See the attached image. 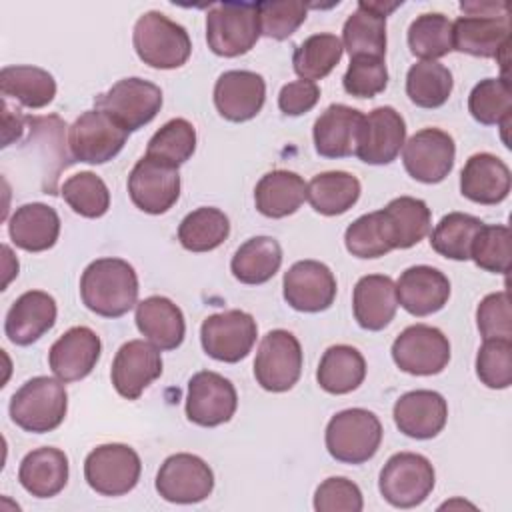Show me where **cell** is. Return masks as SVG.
I'll return each mask as SVG.
<instances>
[{
	"label": "cell",
	"mask_w": 512,
	"mask_h": 512,
	"mask_svg": "<svg viewBox=\"0 0 512 512\" xmlns=\"http://www.w3.org/2000/svg\"><path fill=\"white\" fill-rule=\"evenodd\" d=\"M80 296L90 312L120 318L138 304L136 270L122 258H98L82 272Z\"/></svg>",
	"instance_id": "1"
},
{
	"label": "cell",
	"mask_w": 512,
	"mask_h": 512,
	"mask_svg": "<svg viewBox=\"0 0 512 512\" xmlns=\"http://www.w3.org/2000/svg\"><path fill=\"white\" fill-rule=\"evenodd\" d=\"M68 410V392L64 382L50 376L26 380L10 398V418L16 426L32 434L56 430Z\"/></svg>",
	"instance_id": "2"
},
{
	"label": "cell",
	"mask_w": 512,
	"mask_h": 512,
	"mask_svg": "<svg viewBox=\"0 0 512 512\" xmlns=\"http://www.w3.org/2000/svg\"><path fill=\"white\" fill-rule=\"evenodd\" d=\"M132 44L138 58L150 68L158 70L184 66L192 52V42L186 28L156 10L144 12L136 20Z\"/></svg>",
	"instance_id": "3"
},
{
	"label": "cell",
	"mask_w": 512,
	"mask_h": 512,
	"mask_svg": "<svg viewBox=\"0 0 512 512\" xmlns=\"http://www.w3.org/2000/svg\"><path fill=\"white\" fill-rule=\"evenodd\" d=\"M324 440L334 460L342 464H364L380 448L382 424L366 408H348L330 418Z\"/></svg>",
	"instance_id": "4"
},
{
	"label": "cell",
	"mask_w": 512,
	"mask_h": 512,
	"mask_svg": "<svg viewBox=\"0 0 512 512\" xmlns=\"http://www.w3.org/2000/svg\"><path fill=\"white\" fill-rule=\"evenodd\" d=\"M260 38L256 2H218L206 14L208 48L224 58H236L254 48Z\"/></svg>",
	"instance_id": "5"
},
{
	"label": "cell",
	"mask_w": 512,
	"mask_h": 512,
	"mask_svg": "<svg viewBox=\"0 0 512 512\" xmlns=\"http://www.w3.org/2000/svg\"><path fill=\"white\" fill-rule=\"evenodd\" d=\"M434 466L416 452H398L390 456L380 470L378 490L394 508L420 506L434 488Z\"/></svg>",
	"instance_id": "6"
},
{
	"label": "cell",
	"mask_w": 512,
	"mask_h": 512,
	"mask_svg": "<svg viewBox=\"0 0 512 512\" xmlns=\"http://www.w3.org/2000/svg\"><path fill=\"white\" fill-rule=\"evenodd\" d=\"M96 108L106 112L124 130L136 132L156 118L162 108V90L142 78H122L96 96Z\"/></svg>",
	"instance_id": "7"
},
{
	"label": "cell",
	"mask_w": 512,
	"mask_h": 512,
	"mask_svg": "<svg viewBox=\"0 0 512 512\" xmlns=\"http://www.w3.org/2000/svg\"><path fill=\"white\" fill-rule=\"evenodd\" d=\"M128 134L106 112L86 110L68 128V150L74 162L106 164L120 154Z\"/></svg>",
	"instance_id": "8"
},
{
	"label": "cell",
	"mask_w": 512,
	"mask_h": 512,
	"mask_svg": "<svg viewBox=\"0 0 512 512\" xmlns=\"http://www.w3.org/2000/svg\"><path fill=\"white\" fill-rule=\"evenodd\" d=\"M140 472V456L128 444L112 442L96 446L84 460V478L102 496L128 494L138 484Z\"/></svg>",
	"instance_id": "9"
},
{
	"label": "cell",
	"mask_w": 512,
	"mask_h": 512,
	"mask_svg": "<svg viewBox=\"0 0 512 512\" xmlns=\"http://www.w3.org/2000/svg\"><path fill=\"white\" fill-rule=\"evenodd\" d=\"M302 374V346L298 338L282 328L270 330L254 358V378L268 392L290 390Z\"/></svg>",
	"instance_id": "10"
},
{
	"label": "cell",
	"mask_w": 512,
	"mask_h": 512,
	"mask_svg": "<svg viewBox=\"0 0 512 512\" xmlns=\"http://www.w3.org/2000/svg\"><path fill=\"white\" fill-rule=\"evenodd\" d=\"M258 336L256 320L244 310H224L210 314L200 326V342L204 352L226 364L244 360Z\"/></svg>",
	"instance_id": "11"
},
{
	"label": "cell",
	"mask_w": 512,
	"mask_h": 512,
	"mask_svg": "<svg viewBox=\"0 0 512 512\" xmlns=\"http://www.w3.org/2000/svg\"><path fill=\"white\" fill-rule=\"evenodd\" d=\"M392 360L412 376L440 374L450 362V342L434 326L412 324L392 342Z\"/></svg>",
	"instance_id": "12"
},
{
	"label": "cell",
	"mask_w": 512,
	"mask_h": 512,
	"mask_svg": "<svg viewBox=\"0 0 512 512\" xmlns=\"http://www.w3.org/2000/svg\"><path fill=\"white\" fill-rule=\"evenodd\" d=\"M214 490L212 468L196 454L168 456L156 474V492L174 504H196Z\"/></svg>",
	"instance_id": "13"
},
{
	"label": "cell",
	"mask_w": 512,
	"mask_h": 512,
	"mask_svg": "<svg viewBox=\"0 0 512 512\" xmlns=\"http://www.w3.org/2000/svg\"><path fill=\"white\" fill-rule=\"evenodd\" d=\"M128 194L142 212L164 214L180 198V172L176 166L144 154L128 176Z\"/></svg>",
	"instance_id": "14"
},
{
	"label": "cell",
	"mask_w": 512,
	"mask_h": 512,
	"mask_svg": "<svg viewBox=\"0 0 512 512\" xmlns=\"http://www.w3.org/2000/svg\"><path fill=\"white\" fill-rule=\"evenodd\" d=\"M454 138L440 128H422L404 142L402 162L406 172L424 184L442 182L454 168Z\"/></svg>",
	"instance_id": "15"
},
{
	"label": "cell",
	"mask_w": 512,
	"mask_h": 512,
	"mask_svg": "<svg viewBox=\"0 0 512 512\" xmlns=\"http://www.w3.org/2000/svg\"><path fill=\"white\" fill-rule=\"evenodd\" d=\"M510 12L508 14H472L452 22V48L476 58H496L508 62Z\"/></svg>",
	"instance_id": "16"
},
{
	"label": "cell",
	"mask_w": 512,
	"mask_h": 512,
	"mask_svg": "<svg viewBox=\"0 0 512 512\" xmlns=\"http://www.w3.org/2000/svg\"><path fill=\"white\" fill-rule=\"evenodd\" d=\"M238 406L234 384L218 372H196L188 382L186 416L190 422L214 428L228 422Z\"/></svg>",
	"instance_id": "17"
},
{
	"label": "cell",
	"mask_w": 512,
	"mask_h": 512,
	"mask_svg": "<svg viewBox=\"0 0 512 512\" xmlns=\"http://www.w3.org/2000/svg\"><path fill=\"white\" fill-rule=\"evenodd\" d=\"M336 278L332 270L318 260L294 262L282 280L284 300L298 312H322L328 310L336 298Z\"/></svg>",
	"instance_id": "18"
},
{
	"label": "cell",
	"mask_w": 512,
	"mask_h": 512,
	"mask_svg": "<svg viewBox=\"0 0 512 512\" xmlns=\"http://www.w3.org/2000/svg\"><path fill=\"white\" fill-rule=\"evenodd\" d=\"M160 374V350L148 340H128L118 348L112 360L110 380L122 398L136 400Z\"/></svg>",
	"instance_id": "19"
},
{
	"label": "cell",
	"mask_w": 512,
	"mask_h": 512,
	"mask_svg": "<svg viewBox=\"0 0 512 512\" xmlns=\"http://www.w3.org/2000/svg\"><path fill=\"white\" fill-rule=\"evenodd\" d=\"M406 142V122L392 106H378L362 120L356 156L372 166L396 160Z\"/></svg>",
	"instance_id": "20"
},
{
	"label": "cell",
	"mask_w": 512,
	"mask_h": 512,
	"mask_svg": "<svg viewBox=\"0 0 512 512\" xmlns=\"http://www.w3.org/2000/svg\"><path fill=\"white\" fill-rule=\"evenodd\" d=\"M266 82L250 70H228L214 84V106L230 122L252 120L264 106Z\"/></svg>",
	"instance_id": "21"
},
{
	"label": "cell",
	"mask_w": 512,
	"mask_h": 512,
	"mask_svg": "<svg viewBox=\"0 0 512 512\" xmlns=\"http://www.w3.org/2000/svg\"><path fill=\"white\" fill-rule=\"evenodd\" d=\"M100 352V336L88 326H74L50 346L48 364L58 380L76 382L94 370Z\"/></svg>",
	"instance_id": "22"
},
{
	"label": "cell",
	"mask_w": 512,
	"mask_h": 512,
	"mask_svg": "<svg viewBox=\"0 0 512 512\" xmlns=\"http://www.w3.org/2000/svg\"><path fill=\"white\" fill-rule=\"evenodd\" d=\"M396 428L416 440H430L438 436L448 420V404L442 394L434 390H412L394 402Z\"/></svg>",
	"instance_id": "23"
},
{
	"label": "cell",
	"mask_w": 512,
	"mask_h": 512,
	"mask_svg": "<svg viewBox=\"0 0 512 512\" xmlns=\"http://www.w3.org/2000/svg\"><path fill=\"white\" fill-rule=\"evenodd\" d=\"M398 304L412 316H430L442 310L450 298V280L434 266L406 268L396 282Z\"/></svg>",
	"instance_id": "24"
},
{
	"label": "cell",
	"mask_w": 512,
	"mask_h": 512,
	"mask_svg": "<svg viewBox=\"0 0 512 512\" xmlns=\"http://www.w3.org/2000/svg\"><path fill=\"white\" fill-rule=\"evenodd\" d=\"M56 300L44 290H28L20 294L4 320V332L16 346H30L40 340L56 322Z\"/></svg>",
	"instance_id": "25"
},
{
	"label": "cell",
	"mask_w": 512,
	"mask_h": 512,
	"mask_svg": "<svg viewBox=\"0 0 512 512\" xmlns=\"http://www.w3.org/2000/svg\"><path fill=\"white\" fill-rule=\"evenodd\" d=\"M510 186V168L490 152L472 154L460 172V192L476 204H500L510 194Z\"/></svg>",
	"instance_id": "26"
},
{
	"label": "cell",
	"mask_w": 512,
	"mask_h": 512,
	"mask_svg": "<svg viewBox=\"0 0 512 512\" xmlns=\"http://www.w3.org/2000/svg\"><path fill=\"white\" fill-rule=\"evenodd\" d=\"M364 114L346 104H330L314 122V148L324 158H346L356 152Z\"/></svg>",
	"instance_id": "27"
},
{
	"label": "cell",
	"mask_w": 512,
	"mask_h": 512,
	"mask_svg": "<svg viewBox=\"0 0 512 512\" xmlns=\"http://www.w3.org/2000/svg\"><path fill=\"white\" fill-rule=\"evenodd\" d=\"M398 296L396 282L384 274L362 276L352 292V310L360 328L384 330L396 314Z\"/></svg>",
	"instance_id": "28"
},
{
	"label": "cell",
	"mask_w": 512,
	"mask_h": 512,
	"mask_svg": "<svg viewBox=\"0 0 512 512\" xmlns=\"http://www.w3.org/2000/svg\"><path fill=\"white\" fill-rule=\"evenodd\" d=\"M136 326L158 350H174L182 344L186 322L182 310L166 296H148L136 304Z\"/></svg>",
	"instance_id": "29"
},
{
	"label": "cell",
	"mask_w": 512,
	"mask_h": 512,
	"mask_svg": "<svg viewBox=\"0 0 512 512\" xmlns=\"http://www.w3.org/2000/svg\"><path fill=\"white\" fill-rule=\"evenodd\" d=\"M10 240L26 252H44L60 236L58 212L42 202L22 204L8 220Z\"/></svg>",
	"instance_id": "30"
},
{
	"label": "cell",
	"mask_w": 512,
	"mask_h": 512,
	"mask_svg": "<svg viewBox=\"0 0 512 512\" xmlns=\"http://www.w3.org/2000/svg\"><path fill=\"white\" fill-rule=\"evenodd\" d=\"M22 488L36 498H52L68 482V456L54 446H42L28 452L18 468Z\"/></svg>",
	"instance_id": "31"
},
{
	"label": "cell",
	"mask_w": 512,
	"mask_h": 512,
	"mask_svg": "<svg viewBox=\"0 0 512 512\" xmlns=\"http://www.w3.org/2000/svg\"><path fill=\"white\" fill-rule=\"evenodd\" d=\"M306 182L290 170H272L264 174L254 188L256 210L268 218L294 214L306 200Z\"/></svg>",
	"instance_id": "32"
},
{
	"label": "cell",
	"mask_w": 512,
	"mask_h": 512,
	"mask_svg": "<svg viewBox=\"0 0 512 512\" xmlns=\"http://www.w3.org/2000/svg\"><path fill=\"white\" fill-rule=\"evenodd\" d=\"M366 378V360L358 348L348 344L330 346L318 364L316 380L328 394H348Z\"/></svg>",
	"instance_id": "33"
},
{
	"label": "cell",
	"mask_w": 512,
	"mask_h": 512,
	"mask_svg": "<svg viewBox=\"0 0 512 512\" xmlns=\"http://www.w3.org/2000/svg\"><path fill=\"white\" fill-rule=\"evenodd\" d=\"M342 46L356 56H386V16L370 8L368 2L360 0L356 10L346 18L342 28Z\"/></svg>",
	"instance_id": "34"
},
{
	"label": "cell",
	"mask_w": 512,
	"mask_h": 512,
	"mask_svg": "<svg viewBox=\"0 0 512 512\" xmlns=\"http://www.w3.org/2000/svg\"><path fill=\"white\" fill-rule=\"evenodd\" d=\"M0 90L4 98H14L26 108H44L56 96L54 76L38 66L16 64L0 70Z\"/></svg>",
	"instance_id": "35"
},
{
	"label": "cell",
	"mask_w": 512,
	"mask_h": 512,
	"mask_svg": "<svg viewBox=\"0 0 512 512\" xmlns=\"http://www.w3.org/2000/svg\"><path fill=\"white\" fill-rule=\"evenodd\" d=\"M282 264V248L272 236L248 238L234 252L230 270L234 278L242 284H264L268 282Z\"/></svg>",
	"instance_id": "36"
},
{
	"label": "cell",
	"mask_w": 512,
	"mask_h": 512,
	"mask_svg": "<svg viewBox=\"0 0 512 512\" xmlns=\"http://www.w3.org/2000/svg\"><path fill=\"white\" fill-rule=\"evenodd\" d=\"M360 198V180L344 170L316 174L306 186V200L324 216L348 212Z\"/></svg>",
	"instance_id": "37"
},
{
	"label": "cell",
	"mask_w": 512,
	"mask_h": 512,
	"mask_svg": "<svg viewBox=\"0 0 512 512\" xmlns=\"http://www.w3.org/2000/svg\"><path fill=\"white\" fill-rule=\"evenodd\" d=\"M230 234L228 216L214 206H200L186 214L178 226V240L190 252H210Z\"/></svg>",
	"instance_id": "38"
},
{
	"label": "cell",
	"mask_w": 512,
	"mask_h": 512,
	"mask_svg": "<svg viewBox=\"0 0 512 512\" xmlns=\"http://www.w3.org/2000/svg\"><path fill=\"white\" fill-rule=\"evenodd\" d=\"M454 88L452 72L434 60H420L406 74V94L420 108H440Z\"/></svg>",
	"instance_id": "39"
},
{
	"label": "cell",
	"mask_w": 512,
	"mask_h": 512,
	"mask_svg": "<svg viewBox=\"0 0 512 512\" xmlns=\"http://www.w3.org/2000/svg\"><path fill=\"white\" fill-rule=\"evenodd\" d=\"M346 250L356 258H380L396 248L384 210L362 214L344 232Z\"/></svg>",
	"instance_id": "40"
},
{
	"label": "cell",
	"mask_w": 512,
	"mask_h": 512,
	"mask_svg": "<svg viewBox=\"0 0 512 512\" xmlns=\"http://www.w3.org/2000/svg\"><path fill=\"white\" fill-rule=\"evenodd\" d=\"M342 52H344V46L336 34H330V32L312 34L294 50V56H292L294 72L300 76V80H310V82L322 80L338 66Z\"/></svg>",
	"instance_id": "41"
},
{
	"label": "cell",
	"mask_w": 512,
	"mask_h": 512,
	"mask_svg": "<svg viewBox=\"0 0 512 512\" xmlns=\"http://www.w3.org/2000/svg\"><path fill=\"white\" fill-rule=\"evenodd\" d=\"M484 222L472 214L450 212L442 216L430 234V246L444 258L470 260V250Z\"/></svg>",
	"instance_id": "42"
},
{
	"label": "cell",
	"mask_w": 512,
	"mask_h": 512,
	"mask_svg": "<svg viewBox=\"0 0 512 512\" xmlns=\"http://www.w3.org/2000/svg\"><path fill=\"white\" fill-rule=\"evenodd\" d=\"M382 210L394 232L396 248H412L430 232L432 214L426 202L420 198L398 196L390 200Z\"/></svg>",
	"instance_id": "43"
},
{
	"label": "cell",
	"mask_w": 512,
	"mask_h": 512,
	"mask_svg": "<svg viewBox=\"0 0 512 512\" xmlns=\"http://www.w3.org/2000/svg\"><path fill=\"white\" fill-rule=\"evenodd\" d=\"M408 48L422 60H438L452 52V22L440 12H426L408 28Z\"/></svg>",
	"instance_id": "44"
},
{
	"label": "cell",
	"mask_w": 512,
	"mask_h": 512,
	"mask_svg": "<svg viewBox=\"0 0 512 512\" xmlns=\"http://www.w3.org/2000/svg\"><path fill=\"white\" fill-rule=\"evenodd\" d=\"M468 112L484 126H506L512 112V92L506 78H484L468 96Z\"/></svg>",
	"instance_id": "45"
},
{
	"label": "cell",
	"mask_w": 512,
	"mask_h": 512,
	"mask_svg": "<svg viewBox=\"0 0 512 512\" xmlns=\"http://www.w3.org/2000/svg\"><path fill=\"white\" fill-rule=\"evenodd\" d=\"M196 150V130L184 118H172L160 126L148 140L146 156L158 158L170 166H182Z\"/></svg>",
	"instance_id": "46"
},
{
	"label": "cell",
	"mask_w": 512,
	"mask_h": 512,
	"mask_svg": "<svg viewBox=\"0 0 512 512\" xmlns=\"http://www.w3.org/2000/svg\"><path fill=\"white\" fill-rule=\"evenodd\" d=\"M60 192L64 202L84 218H100L110 208L108 186L94 172H78L70 176Z\"/></svg>",
	"instance_id": "47"
},
{
	"label": "cell",
	"mask_w": 512,
	"mask_h": 512,
	"mask_svg": "<svg viewBox=\"0 0 512 512\" xmlns=\"http://www.w3.org/2000/svg\"><path fill=\"white\" fill-rule=\"evenodd\" d=\"M510 242L512 234L508 226L484 224L474 238L470 258L486 272L508 274L510 270Z\"/></svg>",
	"instance_id": "48"
},
{
	"label": "cell",
	"mask_w": 512,
	"mask_h": 512,
	"mask_svg": "<svg viewBox=\"0 0 512 512\" xmlns=\"http://www.w3.org/2000/svg\"><path fill=\"white\" fill-rule=\"evenodd\" d=\"M476 376L492 390L508 388L512 384V340H484L476 354Z\"/></svg>",
	"instance_id": "49"
},
{
	"label": "cell",
	"mask_w": 512,
	"mask_h": 512,
	"mask_svg": "<svg viewBox=\"0 0 512 512\" xmlns=\"http://www.w3.org/2000/svg\"><path fill=\"white\" fill-rule=\"evenodd\" d=\"M256 8L260 20V34L274 40H286L288 36H292L308 14V4L294 0L256 2Z\"/></svg>",
	"instance_id": "50"
},
{
	"label": "cell",
	"mask_w": 512,
	"mask_h": 512,
	"mask_svg": "<svg viewBox=\"0 0 512 512\" xmlns=\"http://www.w3.org/2000/svg\"><path fill=\"white\" fill-rule=\"evenodd\" d=\"M344 90L354 98H374L388 86V70L384 58L356 56L350 58L348 70L342 78Z\"/></svg>",
	"instance_id": "51"
},
{
	"label": "cell",
	"mask_w": 512,
	"mask_h": 512,
	"mask_svg": "<svg viewBox=\"0 0 512 512\" xmlns=\"http://www.w3.org/2000/svg\"><path fill=\"white\" fill-rule=\"evenodd\" d=\"M476 324L484 340L490 338H512V314H510V296L506 290L492 292L482 298L476 308Z\"/></svg>",
	"instance_id": "52"
},
{
	"label": "cell",
	"mask_w": 512,
	"mask_h": 512,
	"mask_svg": "<svg viewBox=\"0 0 512 512\" xmlns=\"http://www.w3.org/2000/svg\"><path fill=\"white\" fill-rule=\"evenodd\" d=\"M364 508L360 488L344 478H326L314 492V510L318 512H360Z\"/></svg>",
	"instance_id": "53"
},
{
	"label": "cell",
	"mask_w": 512,
	"mask_h": 512,
	"mask_svg": "<svg viewBox=\"0 0 512 512\" xmlns=\"http://www.w3.org/2000/svg\"><path fill=\"white\" fill-rule=\"evenodd\" d=\"M320 100V88L310 80H294L282 86L278 94V108L286 116H300L310 112Z\"/></svg>",
	"instance_id": "54"
},
{
	"label": "cell",
	"mask_w": 512,
	"mask_h": 512,
	"mask_svg": "<svg viewBox=\"0 0 512 512\" xmlns=\"http://www.w3.org/2000/svg\"><path fill=\"white\" fill-rule=\"evenodd\" d=\"M460 10L466 16L472 14H508L506 2H462Z\"/></svg>",
	"instance_id": "55"
}]
</instances>
